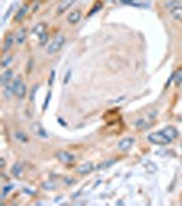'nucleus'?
<instances>
[{
    "label": "nucleus",
    "mask_w": 182,
    "mask_h": 206,
    "mask_svg": "<svg viewBox=\"0 0 182 206\" xmlns=\"http://www.w3.org/2000/svg\"><path fill=\"white\" fill-rule=\"evenodd\" d=\"M8 91L11 94H14L18 99H23L25 95H26V87H25V84L22 82V78L15 77L14 81L8 84Z\"/></svg>",
    "instance_id": "1"
},
{
    "label": "nucleus",
    "mask_w": 182,
    "mask_h": 206,
    "mask_svg": "<svg viewBox=\"0 0 182 206\" xmlns=\"http://www.w3.org/2000/svg\"><path fill=\"white\" fill-rule=\"evenodd\" d=\"M148 140L151 142L152 144H156V146H167L171 142L170 139L164 135L163 131H158V132H152V134H149Z\"/></svg>",
    "instance_id": "2"
},
{
    "label": "nucleus",
    "mask_w": 182,
    "mask_h": 206,
    "mask_svg": "<svg viewBox=\"0 0 182 206\" xmlns=\"http://www.w3.org/2000/svg\"><path fill=\"white\" fill-rule=\"evenodd\" d=\"M65 43H66L65 36H63V34H57L55 39L52 40V43L48 46L47 52L51 54V55H52V54H56L57 51H60V50H62V47L65 46Z\"/></svg>",
    "instance_id": "3"
},
{
    "label": "nucleus",
    "mask_w": 182,
    "mask_h": 206,
    "mask_svg": "<svg viewBox=\"0 0 182 206\" xmlns=\"http://www.w3.org/2000/svg\"><path fill=\"white\" fill-rule=\"evenodd\" d=\"M121 3L132 6V7H136V8H149L151 7V2L149 0H121Z\"/></svg>",
    "instance_id": "4"
},
{
    "label": "nucleus",
    "mask_w": 182,
    "mask_h": 206,
    "mask_svg": "<svg viewBox=\"0 0 182 206\" xmlns=\"http://www.w3.org/2000/svg\"><path fill=\"white\" fill-rule=\"evenodd\" d=\"M56 158L63 164H70L74 161L75 157L71 153H69V151H59V153L56 154Z\"/></svg>",
    "instance_id": "5"
},
{
    "label": "nucleus",
    "mask_w": 182,
    "mask_h": 206,
    "mask_svg": "<svg viewBox=\"0 0 182 206\" xmlns=\"http://www.w3.org/2000/svg\"><path fill=\"white\" fill-rule=\"evenodd\" d=\"M133 144H134V138H125L118 143V148L122 151H127L133 147Z\"/></svg>",
    "instance_id": "6"
},
{
    "label": "nucleus",
    "mask_w": 182,
    "mask_h": 206,
    "mask_svg": "<svg viewBox=\"0 0 182 206\" xmlns=\"http://www.w3.org/2000/svg\"><path fill=\"white\" fill-rule=\"evenodd\" d=\"M170 14H171V17L174 18L175 21L182 22V6L178 4V6H174V7H171V8H170Z\"/></svg>",
    "instance_id": "7"
},
{
    "label": "nucleus",
    "mask_w": 182,
    "mask_h": 206,
    "mask_svg": "<svg viewBox=\"0 0 182 206\" xmlns=\"http://www.w3.org/2000/svg\"><path fill=\"white\" fill-rule=\"evenodd\" d=\"M93 169H95L93 164H92V162H85V164L79 165V166L77 168V172H78L79 175H88V173H91Z\"/></svg>",
    "instance_id": "8"
},
{
    "label": "nucleus",
    "mask_w": 182,
    "mask_h": 206,
    "mask_svg": "<svg viewBox=\"0 0 182 206\" xmlns=\"http://www.w3.org/2000/svg\"><path fill=\"white\" fill-rule=\"evenodd\" d=\"M12 76H14V72H12L11 69H7V70H6V72L2 74V77H0V84H2L3 87L8 85V82H11Z\"/></svg>",
    "instance_id": "9"
},
{
    "label": "nucleus",
    "mask_w": 182,
    "mask_h": 206,
    "mask_svg": "<svg viewBox=\"0 0 182 206\" xmlns=\"http://www.w3.org/2000/svg\"><path fill=\"white\" fill-rule=\"evenodd\" d=\"M81 17H82L81 11L75 10V11H73V12H70V14H69V17H67V22L71 24V25H74V24H77V22L81 21Z\"/></svg>",
    "instance_id": "10"
},
{
    "label": "nucleus",
    "mask_w": 182,
    "mask_h": 206,
    "mask_svg": "<svg viewBox=\"0 0 182 206\" xmlns=\"http://www.w3.org/2000/svg\"><path fill=\"white\" fill-rule=\"evenodd\" d=\"M74 2L75 0H62V3L57 6V12H59V14H63L66 10H69V8L74 4Z\"/></svg>",
    "instance_id": "11"
},
{
    "label": "nucleus",
    "mask_w": 182,
    "mask_h": 206,
    "mask_svg": "<svg viewBox=\"0 0 182 206\" xmlns=\"http://www.w3.org/2000/svg\"><path fill=\"white\" fill-rule=\"evenodd\" d=\"M163 132H164V135L167 136L170 140H174V139L178 138V131L174 126H166V128L163 129Z\"/></svg>",
    "instance_id": "12"
},
{
    "label": "nucleus",
    "mask_w": 182,
    "mask_h": 206,
    "mask_svg": "<svg viewBox=\"0 0 182 206\" xmlns=\"http://www.w3.org/2000/svg\"><path fill=\"white\" fill-rule=\"evenodd\" d=\"M22 172H23V165L21 162H15L11 168V175L15 176V177H21L22 176Z\"/></svg>",
    "instance_id": "13"
},
{
    "label": "nucleus",
    "mask_w": 182,
    "mask_h": 206,
    "mask_svg": "<svg viewBox=\"0 0 182 206\" xmlns=\"http://www.w3.org/2000/svg\"><path fill=\"white\" fill-rule=\"evenodd\" d=\"M45 29H47V25L44 24V22H40V24H37V25H34V26H33V29H32V33L40 37L41 34L45 32Z\"/></svg>",
    "instance_id": "14"
},
{
    "label": "nucleus",
    "mask_w": 182,
    "mask_h": 206,
    "mask_svg": "<svg viewBox=\"0 0 182 206\" xmlns=\"http://www.w3.org/2000/svg\"><path fill=\"white\" fill-rule=\"evenodd\" d=\"M172 80H174V85L175 87H180L182 84V68L177 69L175 73L172 74Z\"/></svg>",
    "instance_id": "15"
},
{
    "label": "nucleus",
    "mask_w": 182,
    "mask_h": 206,
    "mask_svg": "<svg viewBox=\"0 0 182 206\" xmlns=\"http://www.w3.org/2000/svg\"><path fill=\"white\" fill-rule=\"evenodd\" d=\"M15 41H17V44H19V46H22V44L26 41V30H25L23 28L18 30L17 37H15Z\"/></svg>",
    "instance_id": "16"
},
{
    "label": "nucleus",
    "mask_w": 182,
    "mask_h": 206,
    "mask_svg": "<svg viewBox=\"0 0 182 206\" xmlns=\"http://www.w3.org/2000/svg\"><path fill=\"white\" fill-rule=\"evenodd\" d=\"M12 44H14V36H12V34H7V36H6V39H4L3 51H8V50L12 47Z\"/></svg>",
    "instance_id": "17"
},
{
    "label": "nucleus",
    "mask_w": 182,
    "mask_h": 206,
    "mask_svg": "<svg viewBox=\"0 0 182 206\" xmlns=\"http://www.w3.org/2000/svg\"><path fill=\"white\" fill-rule=\"evenodd\" d=\"M142 166L148 173H155L156 170H158V166H156L153 162H151V161H145V162L142 164Z\"/></svg>",
    "instance_id": "18"
},
{
    "label": "nucleus",
    "mask_w": 182,
    "mask_h": 206,
    "mask_svg": "<svg viewBox=\"0 0 182 206\" xmlns=\"http://www.w3.org/2000/svg\"><path fill=\"white\" fill-rule=\"evenodd\" d=\"M26 12H28V6H22V7L18 10L17 14H15V18H14L15 22H19V21H21L22 18L26 15Z\"/></svg>",
    "instance_id": "19"
},
{
    "label": "nucleus",
    "mask_w": 182,
    "mask_h": 206,
    "mask_svg": "<svg viewBox=\"0 0 182 206\" xmlns=\"http://www.w3.org/2000/svg\"><path fill=\"white\" fill-rule=\"evenodd\" d=\"M116 162V160H107V161H104V162H101L100 165H97V169H107V168H110V166H112V165Z\"/></svg>",
    "instance_id": "20"
},
{
    "label": "nucleus",
    "mask_w": 182,
    "mask_h": 206,
    "mask_svg": "<svg viewBox=\"0 0 182 206\" xmlns=\"http://www.w3.org/2000/svg\"><path fill=\"white\" fill-rule=\"evenodd\" d=\"M15 138H17V140L22 142V143H28V142H29L28 136L25 135L23 132H21V131H17V132H15Z\"/></svg>",
    "instance_id": "21"
},
{
    "label": "nucleus",
    "mask_w": 182,
    "mask_h": 206,
    "mask_svg": "<svg viewBox=\"0 0 182 206\" xmlns=\"http://www.w3.org/2000/svg\"><path fill=\"white\" fill-rule=\"evenodd\" d=\"M12 190H14V184H7V186H4V187H3V190H2V198H6L8 192H11Z\"/></svg>",
    "instance_id": "22"
},
{
    "label": "nucleus",
    "mask_w": 182,
    "mask_h": 206,
    "mask_svg": "<svg viewBox=\"0 0 182 206\" xmlns=\"http://www.w3.org/2000/svg\"><path fill=\"white\" fill-rule=\"evenodd\" d=\"M11 62H12V56L11 55H8V56H6V58H3V61H2V68L3 69H7L10 65H11Z\"/></svg>",
    "instance_id": "23"
},
{
    "label": "nucleus",
    "mask_w": 182,
    "mask_h": 206,
    "mask_svg": "<svg viewBox=\"0 0 182 206\" xmlns=\"http://www.w3.org/2000/svg\"><path fill=\"white\" fill-rule=\"evenodd\" d=\"M43 187L45 190H55L56 188V183H53V182H44L43 183Z\"/></svg>",
    "instance_id": "24"
},
{
    "label": "nucleus",
    "mask_w": 182,
    "mask_h": 206,
    "mask_svg": "<svg viewBox=\"0 0 182 206\" xmlns=\"http://www.w3.org/2000/svg\"><path fill=\"white\" fill-rule=\"evenodd\" d=\"M38 41H40V44H41V46L47 44V41H48V33H47V32H44V33L41 34L40 37H38Z\"/></svg>",
    "instance_id": "25"
},
{
    "label": "nucleus",
    "mask_w": 182,
    "mask_h": 206,
    "mask_svg": "<svg viewBox=\"0 0 182 206\" xmlns=\"http://www.w3.org/2000/svg\"><path fill=\"white\" fill-rule=\"evenodd\" d=\"M36 128H37V132H36V134L37 135H40V136H43V138H47V132L45 131H44V129L43 128H41V126L40 125H36Z\"/></svg>",
    "instance_id": "26"
},
{
    "label": "nucleus",
    "mask_w": 182,
    "mask_h": 206,
    "mask_svg": "<svg viewBox=\"0 0 182 206\" xmlns=\"http://www.w3.org/2000/svg\"><path fill=\"white\" fill-rule=\"evenodd\" d=\"M49 100H51V92H48L47 98H45V102L43 103V110H47V109H48V104H49Z\"/></svg>",
    "instance_id": "27"
},
{
    "label": "nucleus",
    "mask_w": 182,
    "mask_h": 206,
    "mask_svg": "<svg viewBox=\"0 0 182 206\" xmlns=\"http://www.w3.org/2000/svg\"><path fill=\"white\" fill-rule=\"evenodd\" d=\"M100 8H101V3H96V6H95L93 8H92V11H91V15L95 14V12L97 11V10H100Z\"/></svg>",
    "instance_id": "28"
},
{
    "label": "nucleus",
    "mask_w": 182,
    "mask_h": 206,
    "mask_svg": "<svg viewBox=\"0 0 182 206\" xmlns=\"http://www.w3.org/2000/svg\"><path fill=\"white\" fill-rule=\"evenodd\" d=\"M37 88H38V85H34L33 91H32V94H30V100H34V96H36V92H37Z\"/></svg>",
    "instance_id": "29"
},
{
    "label": "nucleus",
    "mask_w": 182,
    "mask_h": 206,
    "mask_svg": "<svg viewBox=\"0 0 182 206\" xmlns=\"http://www.w3.org/2000/svg\"><path fill=\"white\" fill-rule=\"evenodd\" d=\"M53 78H55V70H52V72H51V77H49V85H52V82H53Z\"/></svg>",
    "instance_id": "30"
},
{
    "label": "nucleus",
    "mask_w": 182,
    "mask_h": 206,
    "mask_svg": "<svg viewBox=\"0 0 182 206\" xmlns=\"http://www.w3.org/2000/svg\"><path fill=\"white\" fill-rule=\"evenodd\" d=\"M12 10H14V6H11V7H10V8H8V11H7V14H6V15H4V20H7V18H8V15H10V12H11Z\"/></svg>",
    "instance_id": "31"
},
{
    "label": "nucleus",
    "mask_w": 182,
    "mask_h": 206,
    "mask_svg": "<svg viewBox=\"0 0 182 206\" xmlns=\"http://www.w3.org/2000/svg\"><path fill=\"white\" fill-rule=\"evenodd\" d=\"M70 76H71V72H69V73H67V76L65 77V80H63V81H65V84H67V82H69V80H70Z\"/></svg>",
    "instance_id": "32"
},
{
    "label": "nucleus",
    "mask_w": 182,
    "mask_h": 206,
    "mask_svg": "<svg viewBox=\"0 0 182 206\" xmlns=\"http://www.w3.org/2000/svg\"><path fill=\"white\" fill-rule=\"evenodd\" d=\"M0 166H2V168H4V166H6V161H4V158H2V160H0Z\"/></svg>",
    "instance_id": "33"
},
{
    "label": "nucleus",
    "mask_w": 182,
    "mask_h": 206,
    "mask_svg": "<svg viewBox=\"0 0 182 206\" xmlns=\"http://www.w3.org/2000/svg\"><path fill=\"white\" fill-rule=\"evenodd\" d=\"M65 183H67V184H70V183H73L71 179H65Z\"/></svg>",
    "instance_id": "34"
}]
</instances>
